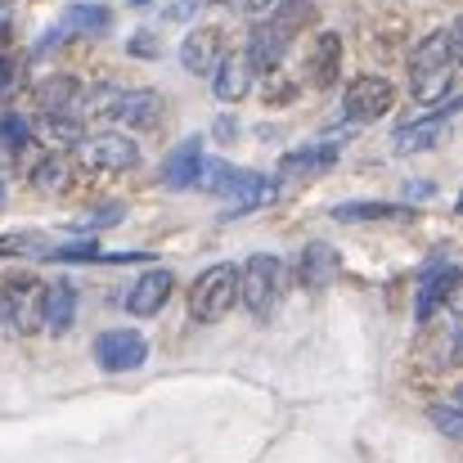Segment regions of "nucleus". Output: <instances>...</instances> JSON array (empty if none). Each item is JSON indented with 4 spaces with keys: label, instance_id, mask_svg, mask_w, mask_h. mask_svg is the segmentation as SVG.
I'll return each mask as SVG.
<instances>
[{
    "label": "nucleus",
    "instance_id": "obj_1",
    "mask_svg": "<svg viewBox=\"0 0 463 463\" xmlns=\"http://www.w3.org/2000/svg\"><path fill=\"white\" fill-rule=\"evenodd\" d=\"M455 68H459V36H455V27H441L410 54V90H414V99L419 104H441L455 90Z\"/></svg>",
    "mask_w": 463,
    "mask_h": 463
},
{
    "label": "nucleus",
    "instance_id": "obj_2",
    "mask_svg": "<svg viewBox=\"0 0 463 463\" xmlns=\"http://www.w3.org/2000/svg\"><path fill=\"white\" fill-rule=\"evenodd\" d=\"M284 284H288L284 261H279L275 252H257V257H248V266L239 270V302L252 310L257 319H270L275 307H279V298H284Z\"/></svg>",
    "mask_w": 463,
    "mask_h": 463
},
{
    "label": "nucleus",
    "instance_id": "obj_3",
    "mask_svg": "<svg viewBox=\"0 0 463 463\" xmlns=\"http://www.w3.org/2000/svg\"><path fill=\"white\" fill-rule=\"evenodd\" d=\"M239 307V266H212L189 288V315L194 324H216Z\"/></svg>",
    "mask_w": 463,
    "mask_h": 463
},
{
    "label": "nucleus",
    "instance_id": "obj_4",
    "mask_svg": "<svg viewBox=\"0 0 463 463\" xmlns=\"http://www.w3.org/2000/svg\"><path fill=\"white\" fill-rule=\"evenodd\" d=\"M392 104H396L392 81H387V77H373V72H369V77H355V81L346 86V95H342V113H346V122H355V127H369V122L387 118Z\"/></svg>",
    "mask_w": 463,
    "mask_h": 463
},
{
    "label": "nucleus",
    "instance_id": "obj_5",
    "mask_svg": "<svg viewBox=\"0 0 463 463\" xmlns=\"http://www.w3.org/2000/svg\"><path fill=\"white\" fill-rule=\"evenodd\" d=\"M95 360L104 373H131L149 360V342L136 328H109L95 337Z\"/></svg>",
    "mask_w": 463,
    "mask_h": 463
},
{
    "label": "nucleus",
    "instance_id": "obj_6",
    "mask_svg": "<svg viewBox=\"0 0 463 463\" xmlns=\"http://www.w3.org/2000/svg\"><path fill=\"white\" fill-rule=\"evenodd\" d=\"M77 149H81V157H86L95 171H131V166L140 162V149H136L127 136H113V131L86 136Z\"/></svg>",
    "mask_w": 463,
    "mask_h": 463
},
{
    "label": "nucleus",
    "instance_id": "obj_7",
    "mask_svg": "<svg viewBox=\"0 0 463 463\" xmlns=\"http://www.w3.org/2000/svg\"><path fill=\"white\" fill-rule=\"evenodd\" d=\"M221 59H225V36H221V27H194V32L184 36V45H180V63H184V72H194V77H212Z\"/></svg>",
    "mask_w": 463,
    "mask_h": 463
},
{
    "label": "nucleus",
    "instance_id": "obj_8",
    "mask_svg": "<svg viewBox=\"0 0 463 463\" xmlns=\"http://www.w3.org/2000/svg\"><path fill=\"white\" fill-rule=\"evenodd\" d=\"M455 109H459V99H446V104H441L432 118L401 127V131L392 136V149H396V154H423V149H432V145L441 140V127L455 118Z\"/></svg>",
    "mask_w": 463,
    "mask_h": 463
},
{
    "label": "nucleus",
    "instance_id": "obj_9",
    "mask_svg": "<svg viewBox=\"0 0 463 463\" xmlns=\"http://www.w3.org/2000/svg\"><path fill=\"white\" fill-rule=\"evenodd\" d=\"M113 122H122L127 131H154L162 122V95L154 90H122L113 104Z\"/></svg>",
    "mask_w": 463,
    "mask_h": 463
},
{
    "label": "nucleus",
    "instance_id": "obj_10",
    "mask_svg": "<svg viewBox=\"0 0 463 463\" xmlns=\"http://www.w3.org/2000/svg\"><path fill=\"white\" fill-rule=\"evenodd\" d=\"M171 288H175V275H171V270H149V275H140V279L131 284L127 310H131L136 319H149V315H157V310L166 307Z\"/></svg>",
    "mask_w": 463,
    "mask_h": 463
},
{
    "label": "nucleus",
    "instance_id": "obj_11",
    "mask_svg": "<svg viewBox=\"0 0 463 463\" xmlns=\"http://www.w3.org/2000/svg\"><path fill=\"white\" fill-rule=\"evenodd\" d=\"M275 194H279L275 180H266L257 171H239L234 184H230V194H225V216H243L252 207H266V203H275Z\"/></svg>",
    "mask_w": 463,
    "mask_h": 463
},
{
    "label": "nucleus",
    "instance_id": "obj_12",
    "mask_svg": "<svg viewBox=\"0 0 463 463\" xmlns=\"http://www.w3.org/2000/svg\"><path fill=\"white\" fill-rule=\"evenodd\" d=\"M288 45H293V41H288L279 27L261 23V27L248 36V50H243V59H248V68H252V72H275V68L284 63Z\"/></svg>",
    "mask_w": 463,
    "mask_h": 463
},
{
    "label": "nucleus",
    "instance_id": "obj_13",
    "mask_svg": "<svg viewBox=\"0 0 463 463\" xmlns=\"http://www.w3.org/2000/svg\"><path fill=\"white\" fill-rule=\"evenodd\" d=\"M77 319V288L68 279L59 284H41V324L50 333H68Z\"/></svg>",
    "mask_w": 463,
    "mask_h": 463
},
{
    "label": "nucleus",
    "instance_id": "obj_14",
    "mask_svg": "<svg viewBox=\"0 0 463 463\" xmlns=\"http://www.w3.org/2000/svg\"><path fill=\"white\" fill-rule=\"evenodd\" d=\"M248 86H252L248 59H243V54H225V59L216 63V72H212L216 99H221V104H239V99H248Z\"/></svg>",
    "mask_w": 463,
    "mask_h": 463
},
{
    "label": "nucleus",
    "instance_id": "obj_15",
    "mask_svg": "<svg viewBox=\"0 0 463 463\" xmlns=\"http://www.w3.org/2000/svg\"><path fill=\"white\" fill-rule=\"evenodd\" d=\"M32 99H36V109H41L45 118H54V113H77L81 81H77V77H68V72H59V77H45V81L32 90Z\"/></svg>",
    "mask_w": 463,
    "mask_h": 463
},
{
    "label": "nucleus",
    "instance_id": "obj_16",
    "mask_svg": "<svg viewBox=\"0 0 463 463\" xmlns=\"http://www.w3.org/2000/svg\"><path fill=\"white\" fill-rule=\"evenodd\" d=\"M337 72H342V41H337V32H324L307 59V81L315 90H328L337 81Z\"/></svg>",
    "mask_w": 463,
    "mask_h": 463
},
{
    "label": "nucleus",
    "instance_id": "obj_17",
    "mask_svg": "<svg viewBox=\"0 0 463 463\" xmlns=\"http://www.w3.org/2000/svg\"><path fill=\"white\" fill-rule=\"evenodd\" d=\"M455 298H459V270L455 266H437L423 279V293H419V324H432V315L441 310V302L455 307Z\"/></svg>",
    "mask_w": 463,
    "mask_h": 463
},
{
    "label": "nucleus",
    "instance_id": "obj_18",
    "mask_svg": "<svg viewBox=\"0 0 463 463\" xmlns=\"http://www.w3.org/2000/svg\"><path fill=\"white\" fill-rule=\"evenodd\" d=\"M333 279H337V252L328 243H307L302 248V261H298V284L310 288V293H319Z\"/></svg>",
    "mask_w": 463,
    "mask_h": 463
},
{
    "label": "nucleus",
    "instance_id": "obj_19",
    "mask_svg": "<svg viewBox=\"0 0 463 463\" xmlns=\"http://www.w3.org/2000/svg\"><path fill=\"white\" fill-rule=\"evenodd\" d=\"M36 279H27V275H14V279H5V288H0V302L9 310V328L14 333H27L32 328V310H36Z\"/></svg>",
    "mask_w": 463,
    "mask_h": 463
},
{
    "label": "nucleus",
    "instance_id": "obj_20",
    "mask_svg": "<svg viewBox=\"0 0 463 463\" xmlns=\"http://www.w3.org/2000/svg\"><path fill=\"white\" fill-rule=\"evenodd\" d=\"M198 171H203V140L189 136L175 154L166 157L162 180H166V189H194V184H198Z\"/></svg>",
    "mask_w": 463,
    "mask_h": 463
},
{
    "label": "nucleus",
    "instance_id": "obj_21",
    "mask_svg": "<svg viewBox=\"0 0 463 463\" xmlns=\"http://www.w3.org/2000/svg\"><path fill=\"white\" fill-rule=\"evenodd\" d=\"M414 212L405 207V203H373V198H360V203H337L333 207V221H346V225H355V221H410Z\"/></svg>",
    "mask_w": 463,
    "mask_h": 463
},
{
    "label": "nucleus",
    "instance_id": "obj_22",
    "mask_svg": "<svg viewBox=\"0 0 463 463\" xmlns=\"http://www.w3.org/2000/svg\"><path fill=\"white\" fill-rule=\"evenodd\" d=\"M333 162H337V145H310V149H293V154L279 157V175L302 180V175H319V171H328Z\"/></svg>",
    "mask_w": 463,
    "mask_h": 463
},
{
    "label": "nucleus",
    "instance_id": "obj_23",
    "mask_svg": "<svg viewBox=\"0 0 463 463\" xmlns=\"http://www.w3.org/2000/svg\"><path fill=\"white\" fill-rule=\"evenodd\" d=\"M32 184L41 189V194H63L68 184H72V162H68V154H45L36 166H32Z\"/></svg>",
    "mask_w": 463,
    "mask_h": 463
},
{
    "label": "nucleus",
    "instance_id": "obj_24",
    "mask_svg": "<svg viewBox=\"0 0 463 463\" xmlns=\"http://www.w3.org/2000/svg\"><path fill=\"white\" fill-rule=\"evenodd\" d=\"M315 14H319V9H315L310 0H284V5L275 9L270 27H279V32H284V36L293 41V36H298L302 27H310V23H315Z\"/></svg>",
    "mask_w": 463,
    "mask_h": 463
},
{
    "label": "nucleus",
    "instance_id": "obj_25",
    "mask_svg": "<svg viewBox=\"0 0 463 463\" xmlns=\"http://www.w3.org/2000/svg\"><path fill=\"white\" fill-rule=\"evenodd\" d=\"M68 32H109L113 27V14L104 5H68V18H63Z\"/></svg>",
    "mask_w": 463,
    "mask_h": 463
},
{
    "label": "nucleus",
    "instance_id": "obj_26",
    "mask_svg": "<svg viewBox=\"0 0 463 463\" xmlns=\"http://www.w3.org/2000/svg\"><path fill=\"white\" fill-rule=\"evenodd\" d=\"M50 252V239L36 234V230H9L0 234V257H45Z\"/></svg>",
    "mask_w": 463,
    "mask_h": 463
},
{
    "label": "nucleus",
    "instance_id": "obj_27",
    "mask_svg": "<svg viewBox=\"0 0 463 463\" xmlns=\"http://www.w3.org/2000/svg\"><path fill=\"white\" fill-rule=\"evenodd\" d=\"M45 131H50V140H54L59 149H77V145L86 140V122H81L77 113H54V118H45Z\"/></svg>",
    "mask_w": 463,
    "mask_h": 463
},
{
    "label": "nucleus",
    "instance_id": "obj_28",
    "mask_svg": "<svg viewBox=\"0 0 463 463\" xmlns=\"http://www.w3.org/2000/svg\"><path fill=\"white\" fill-rule=\"evenodd\" d=\"M0 145H9V149H23V145H32V122L5 109V113H0Z\"/></svg>",
    "mask_w": 463,
    "mask_h": 463
},
{
    "label": "nucleus",
    "instance_id": "obj_29",
    "mask_svg": "<svg viewBox=\"0 0 463 463\" xmlns=\"http://www.w3.org/2000/svg\"><path fill=\"white\" fill-rule=\"evenodd\" d=\"M113 225H122V207H118V203H109V207L90 212V221H81L77 230H113Z\"/></svg>",
    "mask_w": 463,
    "mask_h": 463
},
{
    "label": "nucleus",
    "instance_id": "obj_30",
    "mask_svg": "<svg viewBox=\"0 0 463 463\" xmlns=\"http://www.w3.org/2000/svg\"><path fill=\"white\" fill-rule=\"evenodd\" d=\"M428 414H432V423H437L446 437H463V414H455V410H441V405H432Z\"/></svg>",
    "mask_w": 463,
    "mask_h": 463
},
{
    "label": "nucleus",
    "instance_id": "obj_31",
    "mask_svg": "<svg viewBox=\"0 0 463 463\" xmlns=\"http://www.w3.org/2000/svg\"><path fill=\"white\" fill-rule=\"evenodd\" d=\"M127 50H131V54H145V59H157V41H154V32H136Z\"/></svg>",
    "mask_w": 463,
    "mask_h": 463
},
{
    "label": "nucleus",
    "instance_id": "obj_32",
    "mask_svg": "<svg viewBox=\"0 0 463 463\" xmlns=\"http://www.w3.org/2000/svg\"><path fill=\"white\" fill-rule=\"evenodd\" d=\"M189 14H194V0H180V5H166V18H171V23H184Z\"/></svg>",
    "mask_w": 463,
    "mask_h": 463
},
{
    "label": "nucleus",
    "instance_id": "obj_33",
    "mask_svg": "<svg viewBox=\"0 0 463 463\" xmlns=\"http://www.w3.org/2000/svg\"><path fill=\"white\" fill-rule=\"evenodd\" d=\"M437 194V184L432 180H419V184H410V198H432Z\"/></svg>",
    "mask_w": 463,
    "mask_h": 463
},
{
    "label": "nucleus",
    "instance_id": "obj_34",
    "mask_svg": "<svg viewBox=\"0 0 463 463\" xmlns=\"http://www.w3.org/2000/svg\"><path fill=\"white\" fill-rule=\"evenodd\" d=\"M234 131H239L234 118H221V122H216V136H221V140H234Z\"/></svg>",
    "mask_w": 463,
    "mask_h": 463
},
{
    "label": "nucleus",
    "instance_id": "obj_35",
    "mask_svg": "<svg viewBox=\"0 0 463 463\" xmlns=\"http://www.w3.org/2000/svg\"><path fill=\"white\" fill-rule=\"evenodd\" d=\"M243 5H248V9H266L270 0H243Z\"/></svg>",
    "mask_w": 463,
    "mask_h": 463
},
{
    "label": "nucleus",
    "instance_id": "obj_36",
    "mask_svg": "<svg viewBox=\"0 0 463 463\" xmlns=\"http://www.w3.org/2000/svg\"><path fill=\"white\" fill-rule=\"evenodd\" d=\"M194 5H225V0H194Z\"/></svg>",
    "mask_w": 463,
    "mask_h": 463
},
{
    "label": "nucleus",
    "instance_id": "obj_37",
    "mask_svg": "<svg viewBox=\"0 0 463 463\" xmlns=\"http://www.w3.org/2000/svg\"><path fill=\"white\" fill-rule=\"evenodd\" d=\"M131 5H149V0H131Z\"/></svg>",
    "mask_w": 463,
    "mask_h": 463
},
{
    "label": "nucleus",
    "instance_id": "obj_38",
    "mask_svg": "<svg viewBox=\"0 0 463 463\" xmlns=\"http://www.w3.org/2000/svg\"><path fill=\"white\" fill-rule=\"evenodd\" d=\"M0 203H5V184H0Z\"/></svg>",
    "mask_w": 463,
    "mask_h": 463
}]
</instances>
